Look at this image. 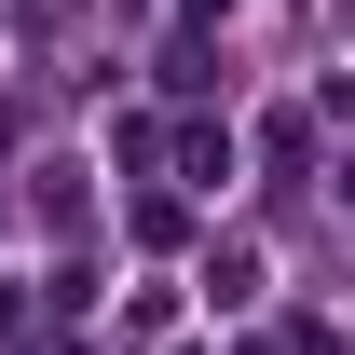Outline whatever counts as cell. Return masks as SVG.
<instances>
[{"mask_svg": "<svg viewBox=\"0 0 355 355\" xmlns=\"http://www.w3.org/2000/svg\"><path fill=\"white\" fill-rule=\"evenodd\" d=\"M205 301H219V314L260 301V246H205Z\"/></svg>", "mask_w": 355, "mask_h": 355, "instance_id": "obj_1", "label": "cell"}, {"mask_svg": "<svg viewBox=\"0 0 355 355\" xmlns=\"http://www.w3.org/2000/svg\"><path fill=\"white\" fill-rule=\"evenodd\" d=\"M178 164H191V191H219V178H232V123H191V137H178Z\"/></svg>", "mask_w": 355, "mask_h": 355, "instance_id": "obj_2", "label": "cell"}, {"mask_svg": "<svg viewBox=\"0 0 355 355\" xmlns=\"http://www.w3.org/2000/svg\"><path fill=\"white\" fill-rule=\"evenodd\" d=\"M328 110H342V123H355V83H342V96H328Z\"/></svg>", "mask_w": 355, "mask_h": 355, "instance_id": "obj_3", "label": "cell"}, {"mask_svg": "<svg viewBox=\"0 0 355 355\" xmlns=\"http://www.w3.org/2000/svg\"><path fill=\"white\" fill-rule=\"evenodd\" d=\"M178 14H219V0H178Z\"/></svg>", "mask_w": 355, "mask_h": 355, "instance_id": "obj_4", "label": "cell"}, {"mask_svg": "<svg viewBox=\"0 0 355 355\" xmlns=\"http://www.w3.org/2000/svg\"><path fill=\"white\" fill-rule=\"evenodd\" d=\"M0 150H14V110H0Z\"/></svg>", "mask_w": 355, "mask_h": 355, "instance_id": "obj_5", "label": "cell"}, {"mask_svg": "<svg viewBox=\"0 0 355 355\" xmlns=\"http://www.w3.org/2000/svg\"><path fill=\"white\" fill-rule=\"evenodd\" d=\"M178 355H191V342H178Z\"/></svg>", "mask_w": 355, "mask_h": 355, "instance_id": "obj_6", "label": "cell"}]
</instances>
